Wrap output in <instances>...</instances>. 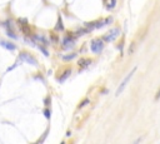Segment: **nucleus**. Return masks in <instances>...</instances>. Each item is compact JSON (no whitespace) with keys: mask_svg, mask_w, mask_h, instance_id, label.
<instances>
[{"mask_svg":"<svg viewBox=\"0 0 160 144\" xmlns=\"http://www.w3.org/2000/svg\"><path fill=\"white\" fill-rule=\"evenodd\" d=\"M18 25H19V28H20V30L23 31L24 35H26V36L31 35V29H30L29 24H28L26 19H23V18L18 19Z\"/></svg>","mask_w":160,"mask_h":144,"instance_id":"nucleus-1","label":"nucleus"},{"mask_svg":"<svg viewBox=\"0 0 160 144\" xmlns=\"http://www.w3.org/2000/svg\"><path fill=\"white\" fill-rule=\"evenodd\" d=\"M135 71H136V67H135V68H133V70H131V71H130V73H129V74H128V75H126V77H125V78H124V80H123V81H121V84H120V87H119V88H118V90H117V93H115V95H119V94H120L121 92H123V90H124V88H125V87H126V84H128V83H129V80L131 79V77H133V74H134V73H135Z\"/></svg>","mask_w":160,"mask_h":144,"instance_id":"nucleus-2","label":"nucleus"},{"mask_svg":"<svg viewBox=\"0 0 160 144\" xmlns=\"http://www.w3.org/2000/svg\"><path fill=\"white\" fill-rule=\"evenodd\" d=\"M20 59H21V60H24L25 63H28V64H30V65H36L35 58H34V56L31 55L30 53L23 52V53L20 54Z\"/></svg>","mask_w":160,"mask_h":144,"instance_id":"nucleus-3","label":"nucleus"},{"mask_svg":"<svg viewBox=\"0 0 160 144\" xmlns=\"http://www.w3.org/2000/svg\"><path fill=\"white\" fill-rule=\"evenodd\" d=\"M119 33H120V29H119V28H117V29H113L104 36V40H105V42H111V40H114L115 38L119 35Z\"/></svg>","mask_w":160,"mask_h":144,"instance_id":"nucleus-4","label":"nucleus"},{"mask_svg":"<svg viewBox=\"0 0 160 144\" xmlns=\"http://www.w3.org/2000/svg\"><path fill=\"white\" fill-rule=\"evenodd\" d=\"M104 48V43L101 40H94L92 44V52L93 53H100Z\"/></svg>","mask_w":160,"mask_h":144,"instance_id":"nucleus-5","label":"nucleus"},{"mask_svg":"<svg viewBox=\"0 0 160 144\" xmlns=\"http://www.w3.org/2000/svg\"><path fill=\"white\" fill-rule=\"evenodd\" d=\"M63 43H64V45H63V46H64L65 49L71 48V46L74 45V38L71 35H68L67 38H64V42H63Z\"/></svg>","mask_w":160,"mask_h":144,"instance_id":"nucleus-6","label":"nucleus"},{"mask_svg":"<svg viewBox=\"0 0 160 144\" xmlns=\"http://www.w3.org/2000/svg\"><path fill=\"white\" fill-rule=\"evenodd\" d=\"M33 38V40H35V42H41L44 45H48L49 44V42L48 40H46V38L45 36H40V35H33L31 36Z\"/></svg>","mask_w":160,"mask_h":144,"instance_id":"nucleus-7","label":"nucleus"},{"mask_svg":"<svg viewBox=\"0 0 160 144\" xmlns=\"http://www.w3.org/2000/svg\"><path fill=\"white\" fill-rule=\"evenodd\" d=\"M90 63H92V60H90V59H81V60H79V63H78V64H79L81 68H86L88 65L90 64Z\"/></svg>","mask_w":160,"mask_h":144,"instance_id":"nucleus-8","label":"nucleus"},{"mask_svg":"<svg viewBox=\"0 0 160 144\" xmlns=\"http://www.w3.org/2000/svg\"><path fill=\"white\" fill-rule=\"evenodd\" d=\"M1 45L4 46V48L9 49V50H14V49H16V46H15L14 44H11V43H9V42H3V43H1Z\"/></svg>","mask_w":160,"mask_h":144,"instance_id":"nucleus-9","label":"nucleus"},{"mask_svg":"<svg viewBox=\"0 0 160 144\" xmlns=\"http://www.w3.org/2000/svg\"><path fill=\"white\" fill-rule=\"evenodd\" d=\"M70 73H71V70H70V69H68V70L65 71L64 74H63V77L60 78V79H59V81H60V83H64V80H65V79H68V77L70 75Z\"/></svg>","mask_w":160,"mask_h":144,"instance_id":"nucleus-10","label":"nucleus"},{"mask_svg":"<svg viewBox=\"0 0 160 144\" xmlns=\"http://www.w3.org/2000/svg\"><path fill=\"white\" fill-rule=\"evenodd\" d=\"M56 30H64V26H63V21H61V18L60 17H58V25H56V28H55Z\"/></svg>","mask_w":160,"mask_h":144,"instance_id":"nucleus-11","label":"nucleus"},{"mask_svg":"<svg viewBox=\"0 0 160 144\" xmlns=\"http://www.w3.org/2000/svg\"><path fill=\"white\" fill-rule=\"evenodd\" d=\"M115 5H117V0H111V1H110V5H109L108 8H109V9H113Z\"/></svg>","mask_w":160,"mask_h":144,"instance_id":"nucleus-12","label":"nucleus"},{"mask_svg":"<svg viewBox=\"0 0 160 144\" xmlns=\"http://www.w3.org/2000/svg\"><path fill=\"white\" fill-rule=\"evenodd\" d=\"M39 49H40V50H41V52H43V53H44V54H45L46 56H48V55H49V53H48V50H46L45 48H43V46H41V45H39Z\"/></svg>","mask_w":160,"mask_h":144,"instance_id":"nucleus-13","label":"nucleus"},{"mask_svg":"<svg viewBox=\"0 0 160 144\" xmlns=\"http://www.w3.org/2000/svg\"><path fill=\"white\" fill-rule=\"evenodd\" d=\"M75 55H76V54H71V55H67V56H64V60H70V59L75 58Z\"/></svg>","mask_w":160,"mask_h":144,"instance_id":"nucleus-14","label":"nucleus"},{"mask_svg":"<svg viewBox=\"0 0 160 144\" xmlns=\"http://www.w3.org/2000/svg\"><path fill=\"white\" fill-rule=\"evenodd\" d=\"M134 46H135V43H131V45H130V48H129V54H133Z\"/></svg>","mask_w":160,"mask_h":144,"instance_id":"nucleus-15","label":"nucleus"},{"mask_svg":"<svg viewBox=\"0 0 160 144\" xmlns=\"http://www.w3.org/2000/svg\"><path fill=\"white\" fill-rule=\"evenodd\" d=\"M88 103H89V100H88V99H85V100H84V102H81V104L79 105V108H83V106L85 105V104H88Z\"/></svg>","mask_w":160,"mask_h":144,"instance_id":"nucleus-16","label":"nucleus"},{"mask_svg":"<svg viewBox=\"0 0 160 144\" xmlns=\"http://www.w3.org/2000/svg\"><path fill=\"white\" fill-rule=\"evenodd\" d=\"M44 114H45L46 118H50V110H48V109H46V110H44Z\"/></svg>","mask_w":160,"mask_h":144,"instance_id":"nucleus-17","label":"nucleus"},{"mask_svg":"<svg viewBox=\"0 0 160 144\" xmlns=\"http://www.w3.org/2000/svg\"><path fill=\"white\" fill-rule=\"evenodd\" d=\"M45 103H46V104H45V105H49V104H50V98H49V96H48V98H46V100H45Z\"/></svg>","mask_w":160,"mask_h":144,"instance_id":"nucleus-18","label":"nucleus"},{"mask_svg":"<svg viewBox=\"0 0 160 144\" xmlns=\"http://www.w3.org/2000/svg\"><path fill=\"white\" fill-rule=\"evenodd\" d=\"M155 99H156V100H158V99H160V90H159V92H158V94H156Z\"/></svg>","mask_w":160,"mask_h":144,"instance_id":"nucleus-19","label":"nucleus"}]
</instances>
